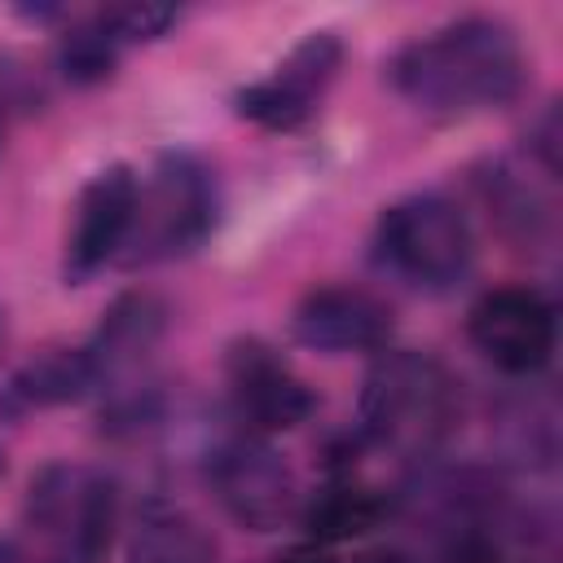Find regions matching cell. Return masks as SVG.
Wrapping results in <instances>:
<instances>
[{
	"label": "cell",
	"instance_id": "6da1fadb",
	"mask_svg": "<svg viewBox=\"0 0 563 563\" xmlns=\"http://www.w3.org/2000/svg\"><path fill=\"white\" fill-rule=\"evenodd\" d=\"M387 84L431 119H471L501 110L523 92L528 57L510 22L466 13L400 44L387 62Z\"/></svg>",
	"mask_w": 563,
	"mask_h": 563
},
{
	"label": "cell",
	"instance_id": "7a4b0ae2",
	"mask_svg": "<svg viewBox=\"0 0 563 563\" xmlns=\"http://www.w3.org/2000/svg\"><path fill=\"white\" fill-rule=\"evenodd\" d=\"M119 523V488L84 462H48L31 475L4 563H101Z\"/></svg>",
	"mask_w": 563,
	"mask_h": 563
},
{
	"label": "cell",
	"instance_id": "3957f363",
	"mask_svg": "<svg viewBox=\"0 0 563 563\" xmlns=\"http://www.w3.org/2000/svg\"><path fill=\"white\" fill-rule=\"evenodd\" d=\"M356 418H361V435L374 449L422 462L453 440L462 422V391L449 365L435 361L431 352L391 347L369 365L361 383Z\"/></svg>",
	"mask_w": 563,
	"mask_h": 563
},
{
	"label": "cell",
	"instance_id": "277c9868",
	"mask_svg": "<svg viewBox=\"0 0 563 563\" xmlns=\"http://www.w3.org/2000/svg\"><path fill=\"white\" fill-rule=\"evenodd\" d=\"M374 264L418 295H449L475 268V233L457 202L444 194H405L378 211Z\"/></svg>",
	"mask_w": 563,
	"mask_h": 563
},
{
	"label": "cell",
	"instance_id": "5b68a950",
	"mask_svg": "<svg viewBox=\"0 0 563 563\" xmlns=\"http://www.w3.org/2000/svg\"><path fill=\"white\" fill-rule=\"evenodd\" d=\"M220 220L216 172L189 150H163L145 176H136V211L123 264H158L194 255Z\"/></svg>",
	"mask_w": 563,
	"mask_h": 563
},
{
	"label": "cell",
	"instance_id": "8992f818",
	"mask_svg": "<svg viewBox=\"0 0 563 563\" xmlns=\"http://www.w3.org/2000/svg\"><path fill=\"white\" fill-rule=\"evenodd\" d=\"M163 334L167 303L154 290H128L101 312L92 339L84 343L97 374V391L106 396L101 418L110 431H141L154 418L158 387L150 378V365Z\"/></svg>",
	"mask_w": 563,
	"mask_h": 563
},
{
	"label": "cell",
	"instance_id": "52a82bcc",
	"mask_svg": "<svg viewBox=\"0 0 563 563\" xmlns=\"http://www.w3.org/2000/svg\"><path fill=\"white\" fill-rule=\"evenodd\" d=\"M207 484L224 515L251 532H273L303 510V493L290 462L268 444V435L255 431H233L211 444Z\"/></svg>",
	"mask_w": 563,
	"mask_h": 563
},
{
	"label": "cell",
	"instance_id": "ba28073f",
	"mask_svg": "<svg viewBox=\"0 0 563 563\" xmlns=\"http://www.w3.org/2000/svg\"><path fill=\"white\" fill-rule=\"evenodd\" d=\"M339 66L343 40L334 31H308L264 79L233 92V110L264 132H295L321 110L325 92L339 79Z\"/></svg>",
	"mask_w": 563,
	"mask_h": 563
},
{
	"label": "cell",
	"instance_id": "9c48e42d",
	"mask_svg": "<svg viewBox=\"0 0 563 563\" xmlns=\"http://www.w3.org/2000/svg\"><path fill=\"white\" fill-rule=\"evenodd\" d=\"M466 334L488 365L528 378L550 365L559 321H554V303L537 286H493L475 299L466 317Z\"/></svg>",
	"mask_w": 563,
	"mask_h": 563
},
{
	"label": "cell",
	"instance_id": "30bf717a",
	"mask_svg": "<svg viewBox=\"0 0 563 563\" xmlns=\"http://www.w3.org/2000/svg\"><path fill=\"white\" fill-rule=\"evenodd\" d=\"M224 387L242 431L277 435L312 418L317 396L299 369L264 339H233L224 352Z\"/></svg>",
	"mask_w": 563,
	"mask_h": 563
},
{
	"label": "cell",
	"instance_id": "8fae6325",
	"mask_svg": "<svg viewBox=\"0 0 563 563\" xmlns=\"http://www.w3.org/2000/svg\"><path fill=\"white\" fill-rule=\"evenodd\" d=\"M132 211H136V172L128 163L101 167L75 198V216L66 229V251H62V277L66 286H84L128 251L132 233Z\"/></svg>",
	"mask_w": 563,
	"mask_h": 563
},
{
	"label": "cell",
	"instance_id": "7c38bea8",
	"mask_svg": "<svg viewBox=\"0 0 563 563\" xmlns=\"http://www.w3.org/2000/svg\"><path fill=\"white\" fill-rule=\"evenodd\" d=\"M290 334L321 356L378 352L391 339V308L361 286H312L290 312Z\"/></svg>",
	"mask_w": 563,
	"mask_h": 563
},
{
	"label": "cell",
	"instance_id": "4fadbf2b",
	"mask_svg": "<svg viewBox=\"0 0 563 563\" xmlns=\"http://www.w3.org/2000/svg\"><path fill=\"white\" fill-rule=\"evenodd\" d=\"M84 396H97V374H92L84 343L79 347H44L0 383V413L31 418L44 409L75 405Z\"/></svg>",
	"mask_w": 563,
	"mask_h": 563
},
{
	"label": "cell",
	"instance_id": "5bb4252c",
	"mask_svg": "<svg viewBox=\"0 0 563 563\" xmlns=\"http://www.w3.org/2000/svg\"><path fill=\"white\" fill-rule=\"evenodd\" d=\"M128 563H220V550L185 506L145 501L128 528Z\"/></svg>",
	"mask_w": 563,
	"mask_h": 563
},
{
	"label": "cell",
	"instance_id": "9a60e30c",
	"mask_svg": "<svg viewBox=\"0 0 563 563\" xmlns=\"http://www.w3.org/2000/svg\"><path fill=\"white\" fill-rule=\"evenodd\" d=\"M299 515H303L317 545H339V541H356V537L374 532L391 515V501L374 484L339 475L325 488H317L312 501H303Z\"/></svg>",
	"mask_w": 563,
	"mask_h": 563
},
{
	"label": "cell",
	"instance_id": "2e32d148",
	"mask_svg": "<svg viewBox=\"0 0 563 563\" xmlns=\"http://www.w3.org/2000/svg\"><path fill=\"white\" fill-rule=\"evenodd\" d=\"M119 57H123V44H119V35L110 31L106 9H97V13H88V18H75V22L57 35V70H62L70 84H79V88L110 79L114 66H119Z\"/></svg>",
	"mask_w": 563,
	"mask_h": 563
},
{
	"label": "cell",
	"instance_id": "e0dca14e",
	"mask_svg": "<svg viewBox=\"0 0 563 563\" xmlns=\"http://www.w3.org/2000/svg\"><path fill=\"white\" fill-rule=\"evenodd\" d=\"M479 194L488 198V207H493V216L501 220V229H506L510 238H519V242H532V238L545 229V220H550L545 198H541V194L528 185V176H523L519 167H510V163H493L488 176H479Z\"/></svg>",
	"mask_w": 563,
	"mask_h": 563
},
{
	"label": "cell",
	"instance_id": "ac0fdd59",
	"mask_svg": "<svg viewBox=\"0 0 563 563\" xmlns=\"http://www.w3.org/2000/svg\"><path fill=\"white\" fill-rule=\"evenodd\" d=\"M106 22L119 35V44L132 48V44L163 40L180 22V9H172V4H114V9H106Z\"/></svg>",
	"mask_w": 563,
	"mask_h": 563
},
{
	"label": "cell",
	"instance_id": "d6986e66",
	"mask_svg": "<svg viewBox=\"0 0 563 563\" xmlns=\"http://www.w3.org/2000/svg\"><path fill=\"white\" fill-rule=\"evenodd\" d=\"M352 563H409L405 554H387V550H378V554H361V559H352Z\"/></svg>",
	"mask_w": 563,
	"mask_h": 563
},
{
	"label": "cell",
	"instance_id": "ffe728a7",
	"mask_svg": "<svg viewBox=\"0 0 563 563\" xmlns=\"http://www.w3.org/2000/svg\"><path fill=\"white\" fill-rule=\"evenodd\" d=\"M0 136H4V92H0Z\"/></svg>",
	"mask_w": 563,
	"mask_h": 563
},
{
	"label": "cell",
	"instance_id": "44dd1931",
	"mask_svg": "<svg viewBox=\"0 0 563 563\" xmlns=\"http://www.w3.org/2000/svg\"><path fill=\"white\" fill-rule=\"evenodd\" d=\"M0 339H4V308H0Z\"/></svg>",
	"mask_w": 563,
	"mask_h": 563
},
{
	"label": "cell",
	"instance_id": "7402d4cb",
	"mask_svg": "<svg viewBox=\"0 0 563 563\" xmlns=\"http://www.w3.org/2000/svg\"><path fill=\"white\" fill-rule=\"evenodd\" d=\"M0 471H4V457H0Z\"/></svg>",
	"mask_w": 563,
	"mask_h": 563
},
{
	"label": "cell",
	"instance_id": "603a6c76",
	"mask_svg": "<svg viewBox=\"0 0 563 563\" xmlns=\"http://www.w3.org/2000/svg\"><path fill=\"white\" fill-rule=\"evenodd\" d=\"M0 563H4V554H0Z\"/></svg>",
	"mask_w": 563,
	"mask_h": 563
}]
</instances>
